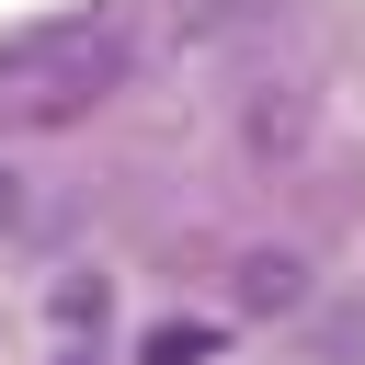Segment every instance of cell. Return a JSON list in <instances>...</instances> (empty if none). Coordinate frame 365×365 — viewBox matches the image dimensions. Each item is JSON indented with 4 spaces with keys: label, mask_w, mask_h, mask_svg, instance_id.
Wrapping results in <instances>:
<instances>
[{
    "label": "cell",
    "mask_w": 365,
    "mask_h": 365,
    "mask_svg": "<svg viewBox=\"0 0 365 365\" xmlns=\"http://www.w3.org/2000/svg\"><path fill=\"white\" fill-rule=\"evenodd\" d=\"M240 297H251V308H297V297H308V262H297V251H262V262H240Z\"/></svg>",
    "instance_id": "cell-1"
},
{
    "label": "cell",
    "mask_w": 365,
    "mask_h": 365,
    "mask_svg": "<svg viewBox=\"0 0 365 365\" xmlns=\"http://www.w3.org/2000/svg\"><path fill=\"white\" fill-rule=\"evenodd\" d=\"M182 354H205V331H160L148 342V365H182Z\"/></svg>",
    "instance_id": "cell-3"
},
{
    "label": "cell",
    "mask_w": 365,
    "mask_h": 365,
    "mask_svg": "<svg viewBox=\"0 0 365 365\" xmlns=\"http://www.w3.org/2000/svg\"><path fill=\"white\" fill-rule=\"evenodd\" d=\"M297 137H308V103H297V91H285V103L262 91V103H251V148L274 160V148H297Z\"/></svg>",
    "instance_id": "cell-2"
},
{
    "label": "cell",
    "mask_w": 365,
    "mask_h": 365,
    "mask_svg": "<svg viewBox=\"0 0 365 365\" xmlns=\"http://www.w3.org/2000/svg\"><path fill=\"white\" fill-rule=\"evenodd\" d=\"M23 217H34V205H23V182H11V171H0V240H11V228H23Z\"/></svg>",
    "instance_id": "cell-4"
}]
</instances>
